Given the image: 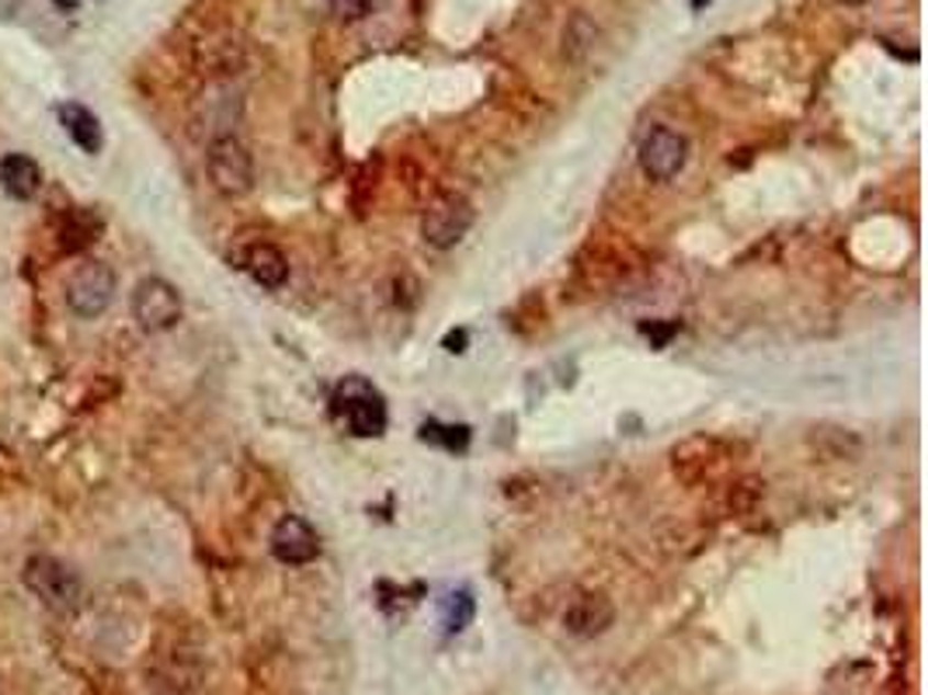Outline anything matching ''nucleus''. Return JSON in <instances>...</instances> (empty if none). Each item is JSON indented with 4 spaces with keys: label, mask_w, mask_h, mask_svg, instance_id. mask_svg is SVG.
<instances>
[{
    "label": "nucleus",
    "mask_w": 928,
    "mask_h": 695,
    "mask_svg": "<svg viewBox=\"0 0 928 695\" xmlns=\"http://www.w3.org/2000/svg\"><path fill=\"white\" fill-rule=\"evenodd\" d=\"M473 613H477V605H473V595L467 592V587L449 592L446 602H441V623H446L449 634H462V629L473 623Z\"/></svg>",
    "instance_id": "nucleus-14"
},
{
    "label": "nucleus",
    "mask_w": 928,
    "mask_h": 695,
    "mask_svg": "<svg viewBox=\"0 0 928 695\" xmlns=\"http://www.w3.org/2000/svg\"><path fill=\"white\" fill-rule=\"evenodd\" d=\"M205 171L220 195L241 199L255 188V160L237 136H216L205 150Z\"/></svg>",
    "instance_id": "nucleus-3"
},
{
    "label": "nucleus",
    "mask_w": 928,
    "mask_h": 695,
    "mask_svg": "<svg viewBox=\"0 0 928 695\" xmlns=\"http://www.w3.org/2000/svg\"><path fill=\"white\" fill-rule=\"evenodd\" d=\"M470 226H473L470 199L459 192H441L428 202L425 216H421V237L435 250H449L470 234Z\"/></svg>",
    "instance_id": "nucleus-5"
},
{
    "label": "nucleus",
    "mask_w": 928,
    "mask_h": 695,
    "mask_svg": "<svg viewBox=\"0 0 928 695\" xmlns=\"http://www.w3.org/2000/svg\"><path fill=\"white\" fill-rule=\"evenodd\" d=\"M334 417L355 435V438H379L387 431V400L379 393L369 379L362 375H345L337 383L334 396Z\"/></svg>",
    "instance_id": "nucleus-1"
},
{
    "label": "nucleus",
    "mask_w": 928,
    "mask_h": 695,
    "mask_svg": "<svg viewBox=\"0 0 928 695\" xmlns=\"http://www.w3.org/2000/svg\"><path fill=\"white\" fill-rule=\"evenodd\" d=\"M689 160V139L679 130L653 125L640 143V167L650 181H671Z\"/></svg>",
    "instance_id": "nucleus-7"
},
{
    "label": "nucleus",
    "mask_w": 928,
    "mask_h": 695,
    "mask_svg": "<svg viewBox=\"0 0 928 695\" xmlns=\"http://www.w3.org/2000/svg\"><path fill=\"white\" fill-rule=\"evenodd\" d=\"M331 11L342 21H362L372 11V0H331Z\"/></svg>",
    "instance_id": "nucleus-16"
},
{
    "label": "nucleus",
    "mask_w": 928,
    "mask_h": 695,
    "mask_svg": "<svg viewBox=\"0 0 928 695\" xmlns=\"http://www.w3.org/2000/svg\"><path fill=\"white\" fill-rule=\"evenodd\" d=\"M421 438L435 441V446H446L449 452H462L470 446V428L467 425H438V421H428L421 428Z\"/></svg>",
    "instance_id": "nucleus-15"
},
{
    "label": "nucleus",
    "mask_w": 928,
    "mask_h": 695,
    "mask_svg": "<svg viewBox=\"0 0 928 695\" xmlns=\"http://www.w3.org/2000/svg\"><path fill=\"white\" fill-rule=\"evenodd\" d=\"M63 296H67V306L74 317L80 321H94L104 310L112 306L115 296V271L104 261H83L70 271L67 285H63Z\"/></svg>",
    "instance_id": "nucleus-4"
},
{
    "label": "nucleus",
    "mask_w": 928,
    "mask_h": 695,
    "mask_svg": "<svg viewBox=\"0 0 928 695\" xmlns=\"http://www.w3.org/2000/svg\"><path fill=\"white\" fill-rule=\"evenodd\" d=\"M56 119L59 125L67 130V136L80 146L83 154H101V146H104V133H101V122L98 115L88 109V104H80V101H59L56 104Z\"/></svg>",
    "instance_id": "nucleus-10"
},
{
    "label": "nucleus",
    "mask_w": 928,
    "mask_h": 695,
    "mask_svg": "<svg viewBox=\"0 0 928 695\" xmlns=\"http://www.w3.org/2000/svg\"><path fill=\"white\" fill-rule=\"evenodd\" d=\"M838 4H849V8H859V4H866V0H838Z\"/></svg>",
    "instance_id": "nucleus-17"
},
{
    "label": "nucleus",
    "mask_w": 928,
    "mask_h": 695,
    "mask_svg": "<svg viewBox=\"0 0 928 695\" xmlns=\"http://www.w3.org/2000/svg\"><path fill=\"white\" fill-rule=\"evenodd\" d=\"M268 550L286 567H306L321 557V536H316V529L306 518L286 515V518L276 522V529H271Z\"/></svg>",
    "instance_id": "nucleus-8"
},
{
    "label": "nucleus",
    "mask_w": 928,
    "mask_h": 695,
    "mask_svg": "<svg viewBox=\"0 0 928 695\" xmlns=\"http://www.w3.org/2000/svg\"><path fill=\"white\" fill-rule=\"evenodd\" d=\"M21 581H25L29 592L46 608H53V613H74L83 602V581L77 578L74 567L63 563L59 557H49V553L29 557L25 571H21Z\"/></svg>",
    "instance_id": "nucleus-2"
},
{
    "label": "nucleus",
    "mask_w": 928,
    "mask_h": 695,
    "mask_svg": "<svg viewBox=\"0 0 928 695\" xmlns=\"http://www.w3.org/2000/svg\"><path fill=\"white\" fill-rule=\"evenodd\" d=\"M101 216H94L91 209H74L56 223V247L59 255H80L101 237Z\"/></svg>",
    "instance_id": "nucleus-13"
},
{
    "label": "nucleus",
    "mask_w": 928,
    "mask_h": 695,
    "mask_svg": "<svg viewBox=\"0 0 928 695\" xmlns=\"http://www.w3.org/2000/svg\"><path fill=\"white\" fill-rule=\"evenodd\" d=\"M0 188L14 202H29L42 188V167L29 154H4L0 157Z\"/></svg>",
    "instance_id": "nucleus-12"
},
{
    "label": "nucleus",
    "mask_w": 928,
    "mask_h": 695,
    "mask_svg": "<svg viewBox=\"0 0 928 695\" xmlns=\"http://www.w3.org/2000/svg\"><path fill=\"white\" fill-rule=\"evenodd\" d=\"M130 310H133V321H136L139 330H146V334H164V330L178 327L181 313H185V303H181V292H178L171 282L150 276V279H143V282L133 289Z\"/></svg>",
    "instance_id": "nucleus-6"
},
{
    "label": "nucleus",
    "mask_w": 928,
    "mask_h": 695,
    "mask_svg": "<svg viewBox=\"0 0 928 695\" xmlns=\"http://www.w3.org/2000/svg\"><path fill=\"white\" fill-rule=\"evenodd\" d=\"M241 268L261 289H282L289 282V258L276 244H250L241 258Z\"/></svg>",
    "instance_id": "nucleus-11"
},
{
    "label": "nucleus",
    "mask_w": 928,
    "mask_h": 695,
    "mask_svg": "<svg viewBox=\"0 0 928 695\" xmlns=\"http://www.w3.org/2000/svg\"><path fill=\"white\" fill-rule=\"evenodd\" d=\"M616 619V608L602 592H584L578 595L563 613V626L571 629L574 637H599L605 634Z\"/></svg>",
    "instance_id": "nucleus-9"
}]
</instances>
